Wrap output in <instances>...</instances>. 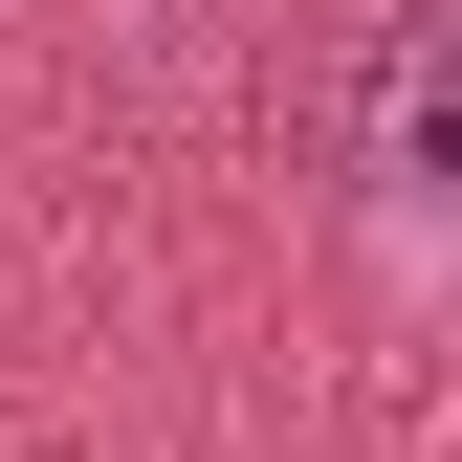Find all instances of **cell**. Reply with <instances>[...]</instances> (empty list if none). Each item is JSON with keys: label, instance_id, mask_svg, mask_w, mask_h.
I'll return each mask as SVG.
<instances>
[{"label": "cell", "instance_id": "cell-1", "mask_svg": "<svg viewBox=\"0 0 462 462\" xmlns=\"http://www.w3.org/2000/svg\"><path fill=\"white\" fill-rule=\"evenodd\" d=\"M353 199L374 220H440V23H419V0H396L374 67H353Z\"/></svg>", "mask_w": 462, "mask_h": 462}]
</instances>
